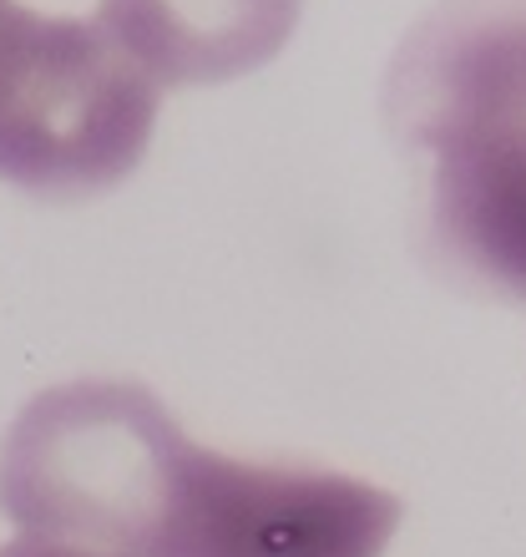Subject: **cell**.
<instances>
[{
	"mask_svg": "<svg viewBox=\"0 0 526 557\" xmlns=\"http://www.w3.org/2000/svg\"><path fill=\"white\" fill-rule=\"evenodd\" d=\"M380 107L415 162L430 253L526 299V0H440L394 51Z\"/></svg>",
	"mask_w": 526,
	"mask_h": 557,
	"instance_id": "2",
	"label": "cell"
},
{
	"mask_svg": "<svg viewBox=\"0 0 526 557\" xmlns=\"http://www.w3.org/2000/svg\"><path fill=\"white\" fill-rule=\"evenodd\" d=\"M0 512L91 557H380L405 507L339 471L208 451L147 385L76 381L15 416Z\"/></svg>",
	"mask_w": 526,
	"mask_h": 557,
	"instance_id": "1",
	"label": "cell"
},
{
	"mask_svg": "<svg viewBox=\"0 0 526 557\" xmlns=\"http://www.w3.org/2000/svg\"><path fill=\"white\" fill-rule=\"evenodd\" d=\"M158 127V87L97 15H41L0 0V177L76 198L142 162Z\"/></svg>",
	"mask_w": 526,
	"mask_h": 557,
	"instance_id": "3",
	"label": "cell"
},
{
	"mask_svg": "<svg viewBox=\"0 0 526 557\" xmlns=\"http://www.w3.org/2000/svg\"><path fill=\"white\" fill-rule=\"evenodd\" d=\"M304 0H102L97 21L152 87L259 72L289 46Z\"/></svg>",
	"mask_w": 526,
	"mask_h": 557,
	"instance_id": "4",
	"label": "cell"
},
{
	"mask_svg": "<svg viewBox=\"0 0 526 557\" xmlns=\"http://www.w3.org/2000/svg\"><path fill=\"white\" fill-rule=\"evenodd\" d=\"M0 557H91V553H76V547L46 543V537H15V543L0 547Z\"/></svg>",
	"mask_w": 526,
	"mask_h": 557,
	"instance_id": "5",
	"label": "cell"
}]
</instances>
